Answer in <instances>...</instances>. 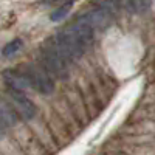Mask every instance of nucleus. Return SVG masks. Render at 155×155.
Wrapping results in <instances>:
<instances>
[{"label":"nucleus","mask_w":155,"mask_h":155,"mask_svg":"<svg viewBox=\"0 0 155 155\" xmlns=\"http://www.w3.org/2000/svg\"><path fill=\"white\" fill-rule=\"evenodd\" d=\"M17 113L12 109L11 102L5 99L3 96H0V126L3 127H11L17 123Z\"/></svg>","instance_id":"6"},{"label":"nucleus","mask_w":155,"mask_h":155,"mask_svg":"<svg viewBox=\"0 0 155 155\" xmlns=\"http://www.w3.org/2000/svg\"><path fill=\"white\" fill-rule=\"evenodd\" d=\"M41 65L51 76L59 79H64L68 74V61L56 47L53 37L47 39L41 47Z\"/></svg>","instance_id":"1"},{"label":"nucleus","mask_w":155,"mask_h":155,"mask_svg":"<svg viewBox=\"0 0 155 155\" xmlns=\"http://www.w3.org/2000/svg\"><path fill=\"white\" fill-rule=\"evenodd\" d=\"M3 81H5V84L8 85L9 90H17V92H23V90H27V88H31L28 79L25 78V74H23L19 68L3 71Z\"/></svg>","instance_id":"5"},{"label":"nucleus","mask_w":155,"mask_h":155,"mask_svg":"<svg viewBox=\"0 0 155 155\" xmlns=\"http://www.w3.org/2000/svg\"><path fill=\"white\" fill-rule=\"evenodd\" d=\"M90 27L93 30H98V28H104L110 23L112 20V12L106 11V9H99V8H95V9H90L87 12L81 16Z\"/></svg>","instance_id":"4"},{"label":"nucleus","mask_w":155,"mask_h":155,"mask_svg":"<svg viewBox=\"0 0 155 155\" xmlns=\"http://www.w3.org/2000/svg\"><path fill=\"white\" fill-rule=\"evenodd\" d=\"M42 3H62V5H65V3H73L74 0H41Z\"/></svg>","instance_id":"9"},{"label":"nucleus","mask_w":155,"mask_h":155,"mask_svg":"<svg viewBox=\"0 0 155 155\" xmlns=\"http://www.w3.org/2000/svg\"><path fill=\"white\" fill-rule=\"evenodd\" d=\"M20 48H22V41L20 39H14V41H11L9 44H6V47L3 48V54L11 56V54H14L16 51H19Z\"/></svg>","instance_id":"8"},{"label":"nucleus","mask_w":155,"mask_h":155,"mask_svg":"<svg viewBox=\"0 0 155 155\" xmlns=\"http://www.w3.org/2000/svg\"><path fill=\"white\" fill-rule=\"evenodd\" d=\"M19 70L25 74V78L28 79L30 87L37 90L42 95H50L54 90V81L42 65H36V64H23L19 67Z\"/></svg>","instance_id":"2"},{"label":"nucleus","mask_w":155,"mask_h":155,"mask_svg":"<svg viewBox=\"0 0 155 155\" xmlns=\"http://www.w3.org/2000/svg\"><path fill=\"white\" fill-rule=\"evenodd\" d=\"M8 101L11 102V106L14 109V112L17 113L19 118H22V120H33L34 118L36 106L23 92L8 88Z\"/></svg>","instance_id":"3"},{"label":"nucleus","mask_w":155,"mask_h":155,"mask_svg":"<svg viewBox=\"0 0 155 155\" xmlns=\"http://www.w3.org/2000/svg\"><path fill=\"white\" fill-rule=\"evenodd\" d=\"M3 129H5L3 126H0V137H2V135H3Z\"/></svg>","instance_id":"10"},{"label":"nucleus","mask_w":155,"mask_h":155,"mask_svg":"<svg viewBox=\"0 0 155 155\" xmlns=\"http://www.w3.org/2000/svg\"><path fill=\"white\" fill-rule=\"evenodd\" d=\"M71 6H73V3H65V5H62V6H59L58 9H54L53 12H51V16H50V19L51 20H61V19H64L68 12H70V9H71Z\"/></svg>","instance_id":"7"}]
</instances>
